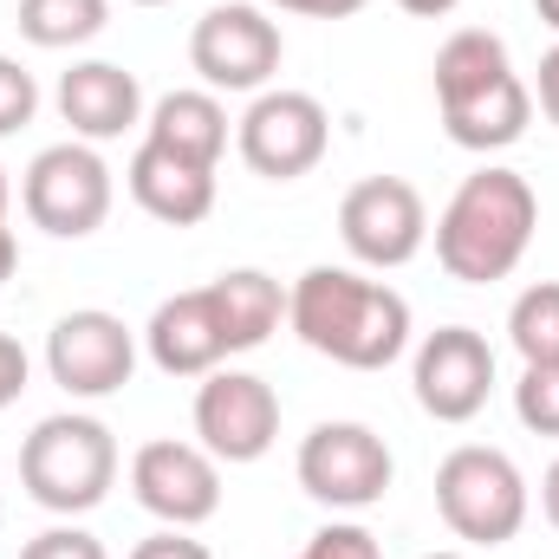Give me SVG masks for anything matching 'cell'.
<instances>
[{"instance_id": "obj_24", "label": "cell", "mask_w": 559, "mask_h": 559, "mask_svg": "<svg viewBox=\"0 0 559 559\" xmlns=\"http://www.w3.org/2000/svg\"><path fill=\"white\" fill-rule=\"evenodd\" d=\"M306 559H384L378 534H365L358 521H325L312 540H306Z\"/></svg>"}, {"instance_id": "obj_6", "label": "cell", "mask_w": 559, "mask_h": 559, "mask_svg": "<svg viewBox=\"0 0 559 559\" xmlns=\"http://www.w3.org/2000/svg\"><path fill=\"white\" fill-rule=\"evenodd\" d=\"M299 488L319 501V508H378L391 495V442L371 429V423H319L306 442H299Z\"/></svg>"}, {"instance_id": "obj_28", "label": "cell", "mask_w": 559, "mask_h": 559, "mask_svg": "<svg viewBox=\"0 0 559 559\" xmlns=\"http://www.w3.org/2000/svg\"><path fill=\"white\" fill-rule=\"evenodd\" d=\"M280 13H306V20H352V13H365L371 0H267Z\"/></svg>"}, {"instance_id": "obj_3", "label": "cell", "mask_w": 559, "mask_h": 559, "mask_svg": "<svg viewBox=\"0 0 559 559\" xmlns=\"http://www.w3.org/2000/svg\"><path fill=\"white\" fill-rule=\"evenodd\" d=\"M118 481V442L98 417H46L20 442V488L46 514H92Z\"/></svg>"}, {"instance_id": "obj_36", "label": "cell", "mask_w": 559, "mask_h": 559, "mask_svg": "<svg viewBox=\"0 0 559 559\" xmlns=\"http://www.w3.org/2000/svg\"><path fill=\"white\" fill-rule=\"evenodd\" d=\"M423 559H468V554H423Z\"/></svg>"}, {"instance_id": "obj_8", "label": "cell", "mask_w": 559, "mask_h": 559, "mask_svg": "<svg viewBox=\"0 0 559 559\" xmlns=\"http://www.w3.org/2000/svg\"><path fill=\"white\" fill-rule=\"evenodd\" d=\"M280 52H286L280 26L248 0L209 7L189 33V66L202 72L209 92H267V79L280 72Z\"/></svg>"}, {"instance_id": "obj_19", "label": "cell", "mask_w": 559, "mask_h": 559, "mask_svg": "<svg viewBox=\"0 0 559 559\" xmlns=\"http://www.w3.org/2000/svg\"><path fill=\"white\" fill-rule=\"evenodd\" d=\"M143 143L176 150V156L215 169L222 150H228V111H222L215 92H169V98H156V111L143 124Z\"/></svg>"}, {"instance_id": "obj_17", "label": "cell", "mask_w": 559, "mask_h": 559, "mask_svg": "<svg viewBox=\"0 0 559 559\" xmlns=\"http://www.w3.org/2000/svg\"><path fill=\"white\" fill-rule=\"evenodd\" d=\"M124 182H131L143 215H156L169 228H195L215 209V169H202V163H189L176 150H156V143H138Z\"/></svg>"}, {"instance_id": "obj_29", "label": "cell", "mask_w": 559, "mask_h": 559, "mask_svg": "<svg viewBox=\"0 0 559 559\" xmlns=\"http://www.w3.org/2000/svg\"><path fill=\"white\" fill-rule=\"evenodd\" d=\"M540 111H547V124H559V46L540 59Z\"/></svg>"}, {"instance_id": "obj_23", "label": "cell", "mask_w": 559, "mask_h": 559, "mask_svg": "<svg viewBox=\"0 0 559 559\" xmlns=\"http://www.w3.org/2000/svg\"><path fill=\"white\" fill-rule=\"evenodd\" d=\"M33 111H39V85H33V72H26L20 59H7V52H0V138L26 131V124H33Z\"/></svg>"}, {"instance_id": "obj_16", "label": "cell", "mask_w": 559, "mask_h": 559, "mask_svg": "<svg viewBox=\"0 0 559 559\" xmlns=\"http://www.w3.org/2000/svg\"><path fill=\"white\" fill-rule=\"evenodd\" d=\"M59 118L72 124V138H85V143L124 138L143 118L138 72H124V66H111V59H79V66L59 79Z\"/></svg>"}, {"instance_id": "obj_15", "label": "cell", "mask_w": 559, "mask_h": 559, "mask_svg": "<svg viewBox=\"0 0 559 559\" xmlns=\"http://www.w3.org/2000/svg\"><path fill=\"white\" fill-rule=\"evenodd\" d=\"M143 345H150L156 371H169V378H209V371H222L228 338H222V319H215L209 286L163 299L150 312V325H143Z\"/></svg>"}, {"instance_id": "obj_20", "label": "cell", "mask_w": 559, "mask_h": 559, "mask_svg": "<svg viewBox=\"0 0 559 559\" xmlns=\"http://www.w3.org/2000/svg\"><path fill=\"white\" fill-rule=\"evenodd\" d=\"M20 33L46 52H66V46H85L111 26V0H20Z\"/></svg>"}, {"instance_id": "obj_12", "label": "cell", "mask_w": 559, "mask_h": 559, "mask_svg": "<svg viewBox=\"0 0 559 559\" xmlns=\"http://www.w3.org/2000/svg\"><path fill=\"white\" fill-rule=\"evenodd\" d=\"M195 436L215 462H261L280 436V397L254 371H209L195 391Z\"/></svg>"}, {"instance_id": "obj_30", "label": "cell", "mask_w": 559, "mask_h": 559, "mask_svg": "<svg viewBox=\"0 0 559 559\" xmlns=\"http://www.w3.org/2000/svg\"><path fill=\"white\" fill-rule=\"evenodd\" d=\"M404 13H417V20H442V13H455L462 0H397Z\"/></svg>"}, {"instance_id": "obj_5", "label": "cell", "mask_w": 559, "mask_h": 559, "mask_svg": "<svg viewBox=\"0 0 559 559\" xmlns=\"http://www.w3.org/2000/svg\"><path fill=\"white\" fill-rule=\"evenodd\" d=\"M20 209L33 228L59 235V241H85L105 228L111 215V169L92 143H52L26 163V182H20Z\"/></svg>"}, {"instance_id": "obj_7", "label": "cell", "mask_w": 559, "mask_h": 559, "mask_svg": "<svg viewBox=\"0 0 559 559\" xmlns=\"http://www.w3.org/2000/svg\"><path fill=\"white\" fill-rule=\"evenodd\" d=\"M338 241H345V254H352L358 267L391 274V267H404V261L423 254V241H429V209H423V195L404 176H365V182H352L345 202H338Z\"/></svg>"}, {"instance_id": "obj_26", "label": "cell", "mask_w": 559, "mask_h": 559, "mask_svg": "<svg viewBox=\"0 0 559 559\" xmlns=\"http://www.w3.org/2000/svg\"><path fill=\"white\" fill-rule=\"evenodd\" d=\"M131 559H215L202 540H189V527H163V534H150L131 547Z\"/></svg>"}, {"instance_id": "obj_35", "label": "cell", "mask_w": 559, "mask_h": 559, "mask_svg": "<svg viewBox=\"0 0 559 559\" xmlns=\"http://www.w3.org/2000/svg\"><path fill=\"white\" fill-rule=\"evenodd\" d=\"M131 7H169V0H131Z\"/></svg>"}, {"instance_id": "obj_13", "label": "cell", "mask_w": 559, "mask_h": 559, "mask_svg": "<svg viewBox=\"0 0 559 559\" xmlns=\"http://www.w3.org/2000/svg\"><path fill=\"white\" fill-rule=\"evenodd\" d=\"M495 345L475 325H442L417 345V404L436 423H468L488 411Z\"/></svg>"}, {"instance_id": "obj_2", "label": "cell", "mask_w": 559, "mask_h": 559, "mask_svg": "<svg viewBox=\"0 0 559 559\" xmlns=\"http://www.w3.org/2000/svg\"><path fill=\"white\" fill-rule=\"evenodd\" d=\"M534 228H540V202H534L527 176L488 163L449 195V209L436 222V261L462 286H495L527 261Z\"/></svg>"}, {"instance_id": "obj_14", "label": "cell", "mask_w": 559, "mask_h": 559, "mask_svg": "<svg viewBox=\"0 0 559 559\" xmlns=\"http://www.w3.org/2000/svg\"><path fill=\"white\" fill-rule=\"evenodd\" d=\"M436 111H442V131L462 150H508V143L527 138V118H534V92L521 85L514 66L462 85V92H436Z\"/></svg>"}, {"instance_id": "obj_27", "label": "cell", "mask_w": 559, "mask_h": 559, "mask_svg": "<svg viewBox=\"0 0 559 559\" xmlns=\"http://www.w3.org/2000/svg\"><path fill=\"white\" fill-rule=\"evenodd\" d=\"M26 371H33V365H26L20 338H7V332H0V411H7V404L26 391Z\"/></svg>"}, {"instance_id": "obj_9", "label": "cell", "mask_w": 559, "mask_h": 559, "mask_svg": "<svg viewBox=\"0 0 559 559\" xmlns=\"http://www.w3.org/2000/svg\"><path fill=\"white\" fill-rule=\"evenodd\" d=\"M241 163L267 182H299L306 169L325 163L332 150V118L312 92H261L248 105V118L235 124Z\"/></svg>"}, {"instance_id": "obj_31", "label": "cell", "mask_w": 559, "mask_h": 559, "mask_svg": "<svg viewBox=\"0 0 559 559\" xmlns=\"http://www.w3.org/2000/svg\"><path fill=\"white\" fill-rule=\"evenodd\" d=\"M540 508H547V521L559 527V462L547 468V475H540Z\"/></svg>"}, {"instance_id": "obj_10", "label": "cell", "mask_w": 559, "mask_h": 559, "mask_svg": "<svg viewBox=\"0 0 559 559\" xmlns=\"http://www.w3.org/2000/svg\"><path fill=\"white\" fill-rule=\"evenodd\" d=\"M46 371L66 397H111L138 371V338L118 312L79 306L46 332Z\"/></svg>"}, {"instance_id": "obj_11", "label": "cell", "mask_w": 559, "mask_h": 559, "mask_svg": "<svg viewBox=\"0 0 559 559\" xmlns=\"http://www.w3.org/2000/svg\"><path fill=\"white\" fill-rule=\"evenodd\" d=\"M131 495L163 527H202L222 508V468H215V455L202 442L156 436L131 455Z\"/></svg>"}, {"instance_id": "obj_4", "label": "cell", "mask_w": 559, "mask_h": 559, "mask_svg": "<svg viewBox=\"0 0 559 559\" xmlns=\"http://www.w3.org/2000/svg\"><path fill=\"white\" fill-rule=\"evenodd\" d=\"M436 514L468 547H508L527 527V481L508 449L462 442L436 468Z\"/></svg>"}, {"instance_id": "obj_22", "label": "cell", "mask_w": 559, "mask_h": 559, "mask_svg": "<svg viewBox=\"0 0 559 559\" xmlns=\"http://www.w3.org/2000/svg\"><path fill=\"white\" fill-rule=\"evenodd\" d=\"M514 417L534 436H559V365H527L514 384Z\"/></svg>"}, {"instance_id": "obj_32", "label": "cell", "mask_w": 559, "mask_h": 559, "mask_svg": "<svg viewBox=\"0 0 559 559\" xmlns=\"http://www.w3.org/2000/svg\"><path fill=\"white\" fill-rule=\"evenodd\" d=\"M13 261H20V241H13V228L0 222V280L13 274Z\"/></svg>"}, {"instance_id": "obj_34", "label": "cell", "mask_w": 559, "mask_h": 559, "mask_svg": "<svg viewBox=\"0 0 559 559\" xmlns=\"http://www.w3.org/2000/svg\"><path fill=\"white\" fill-rule=\"evenodd\" d=\"M0 222H7V169H0Z\"/></svg>"}, {"instance_id": "obj_21", "label": "cell", "mask_w": 559, "mask_h": 559, "mask_svg": "<svg viewBox=\"0 0 559 559\" xmlns=\"http://www.w3.org/2000/svg\"><path fill=\"white\" fill-rule=\"evenodd\" d=\"M508 338H514L521 365H559V280H540L514 299Z\"/></svg>"}, {"instance_id": "obj_1", "label": "cell", "mask_w": 559, "mask_h": 559, "mask_svg": "<svg viewBox=\"0 0 559 559\" xmlns=\"http://www.w3.org/2000/svg\"><path fill=\"white\" fill-rule=\"evenodd\" d=\"M286 319L319 358L345 371H384L411 345V299L352 267H306L286 293Z\"/></svg>"}, {"instance_id": "obj_18", "label": "cell", "mask_w": 559, "mask_h": 559, "mask_svg": "<svg viewBox=\"0 0 559 559\" xmlns=\"http://www.w3.org/2000/svg\"><path fill=\"white\" fill-rule=\"evenodd\" d=\"M209 299H215L228 358L267 345V338L280 332V319H286V293H280V280L261 274V267H228L222 280H209Z\"/></svg>"}, {"instance_id": "obj_33", "label": "cell", "mask_w": 559, "mask_h": 559, "mask_svg": "<svg viewBox=\"0 0 559 559\" xmlns=\"http://www.w3.org/2000/svg\"><path fill=\"white\" fill-rule=\"evenodd\" d=\"M534 13H540V20H547V26L559 33V0H534Z\"/></svg>"}, {"instance_id": "obj_25", "label": "cell", "mask_w": 559, "mask_h": 559, "mask_svg": "<svg viewBox=\"0 0 559 559\" xmlns=\"http://www.w3.org/2000/svg\"><path fill=\"white\" fill-rule=\"evenodd\" d=\"M20 559H111L105 554V540L98 534H85V527H46V534H33Z\"/></svg>"}, {"instance_id": "obj_37", "label": "cell", "mask_w": 559, "mask_h": 559, "mask_svg": "<svg viewBox=\"0 0 559 559\" xmlns=\"http://www.w3.org/2000/svg\"><path fill=\"white\" fill-rule=\"evenodd\" d=\"M299 559H306V554H299Z\"/></svg>"}]
</instances>
